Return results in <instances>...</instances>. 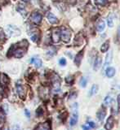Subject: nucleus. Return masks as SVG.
<instances>
[{"instance_id":"1","label":"nucleus","mask_w":120,"mask_h":130,"mask_svg":"<svg viewBox=\"0 0 120 130\" xmlns=\"http://www.w3.org/2000/svg\"><path fill=\"white\" fill-rule=\"evenodd\" d=\"M6 31L9 37H17L20 35V30L17 27L13 25H7L6 27Z\"/></svg>"},{"instance_id":"2","label":"nucleus","mask_w":120,"mask_h":130,"mask_svg":"<svg viewBox=\"0 0 120 130\" xmlns=\"http://www.w3.org/2000/svg\"><path fill=\"white\" fill-rule=\"evenodd\" d=\"M70 37H71V32L69 29V28L63 27L61 28V38L62 39V41L65 42H69Z\"/></svg>"},{"instance_id":"3","label":"nucleus","mask_w":120,"mask_h":130,"mask_svg":"<svg viewBox=\"0 0 120 130\" xmlns=\"http://www.w3.org/2000/svg\"><path fill=\"white\" fill-rule=\"evenodd\" d=\"M78 105L77 103H74V107H73V114L72 116L70 118L69 120V124L71 126H74L78 123Z\"/></svg>"},{"instance_id":"4","label":"nucleus","mask_w":120,"mask_h":130,"mask_svg":"<svg viewBox=\"0 0 120 130\" xmlns=\"http://www.w3.org/2000/svg\"><path fill=\"white\" fill-rule=\"evenodd\" d=\"M61 38V30L59 28H54L52 30V42H58L60 41Z\"/></svg>"},{"instance_id":"5","label":"nucleus","mask_w":120,"mask_h":130,"mask_svg":"<svg viewBox=\"0 0 120 130\" xmlns=\"http://www.w3.org/2000/svg\"><path fill=\"white\" fill-rule=\"evenodd\" d=\"M16 91H17V93H18V95L20 99H24L25 98H26V90H25V88L22 85H20V84L16 85Z\"/></svg>"},{"instance_id":"6","label":"nucleus","mask_w":120,"mask_h":130,"mask_svg":"<svg viewBox=\"0 0 120 130\" xmlns=\"http://www.w3.org/2000/svg\"><path fill=\"white\" fill-rule=\"evenodd\" d=\"M30 20L32 22L39 24L41 22V20H42V15H41L39 12H34V13H32L30 16Z\"/></svg>"},{"instance_id":"7","label":"nucleus","mask_w":120,"mask_h":130,"mask_svg":"<svg viewBox=\"0 0 120 130\" xmlns=\"http://www.w3.org/2000/svg\"><path fill=\"white\" fill-rule=\"evenodd\" d=\"M26 47H20V48H17L16 49V50L13 51V55L16 58H21V57L25 55V53H26Z\"/></svg>"},{"instance_id":"8","label":"nucleus","mask_w":120,"mask_h":130,"mask_svg":"<svg viewBox=\"0 0 120 130\" xmlns=\"http://www.w3.org/2000/svg\"><path fill=\"white\" fill-rule=\"evenodd\" d=\"M34 130H51V125L48 122L41 123L36 126Z\"/></svg>"},{"instance_id":"9","label":"nucleus","mask_w":120,"mask_h":130,"mask_svg":"<svg viewBox=\"0 0 120 130\" xmlns=\"http://www.w3.org/2000/svg\"><path fill=\"white\" fill-rule=\"evenodd\" d=\"M8 83H9V78H8V76L6 74H4V73L0 74V85L4 87Z\"/></svg>"},{"instance_id":"10","label":"nucleus","mask_w":120,"mask_h":130,"mask_svg":"<svg viewBox=\"0 0 120 130\" xmlns=\"http://www.w3.org/2000/svg\"><path fill=\"white\" fill-rule=\"evenodd\" d=\"M112 59H113V51H110L108 54L106 55L105 58V64H104V68H105L106 67H108L109 65L112 62Z\"/></svg>"},{"instance_id":"11","label":"nucleus","mask_w":120,"mask_h":130,"mask_svg":"<svg viewBox=\"0 0 120 130\" xmlns=\"http://www.w3.org/2000/svg\"><path fill=\"white\" fill-rule=\"evenodd\" d=\"M114 119L113 116L109 117V119L107 120V122L105 124V128L107 130H111L114 127Z\"/></svg>"},{"instance_id":"12","label":"nucleus","mask_w":120,"mask_h":130,"mask_svg":"<svg viewBox=\"0 0 120 130\" xmlns=\"http://www.w3.org/2000/svg\"><path fill=\"white\" fill-rule=\"evenodd\" d=\"M47 20H49V22L51 24H55L58 22V20H57V18L56 17V15L54 14H52V12H48L47 15Z\"/></svg>"},{"instance_id":"13","label":"nucleus","mask_w":120,"mask_h":130,"mask_svg":"<svg viewBox=\"0 0 120 130\" xmlns=\"http://www.w3.org/2000/svg\"><path fill=\"white\" fill-rule=\"evenodd\" d=\"M101 58L100 56H97L94 62V67H93L94 70L97 71L98 69L101 68Z\"/></svg>"},{"instance_id":"14","label":"nucleus","mask_w":120,"mask_h":130,"mask_svg":"<svg viewBox=\"0 0 120 130\" xmlns=\"http://www.w3.org/2000/svg\"><path fill=\"white\" fill-rule=\"evenodd\" d=\"M30 62H31V63H34V65H35L37 68H40L42 66V60H41L39 58L34 57V58L31 59Z\"/></svg>"},{"instance_id":"15","label":"nucleus","mask_w":120,"mask_h":130,"mask_svg":"<svg viewBox=\"0 0 120 130\" xmlns=\"http://www.w3.org/2000/svg\"><path fill=\"white\" fill-rule=\"evenodd\" d=\"M105 115H106V111L104 109H101L100 111L97 112V119L100 121H103L105 117Z\"/></svg>"},{"instance_id":"16","label":"nucleus","mask_w":120,"mask_h":130,"mask_svg":"<svg viewBox=\"0 0 120 130\" xmlns=\"http://www.w3.org/2000/svg\"><path fill=\"white\" fill-rule=\"evenodd\" d=\"M61 88V83L59 80H55L52 83V89L54 92H58Z\"/></svg>"},{"instance_id":"17","label":"nucleus","mask_w":120,"mask_h":130,"mask_svg":"<svg viewBox=\"0 0 120 130\" xmlns=\"http://www.w3.org/2000/svg\"><path fill=\"white\" fill-rule=\"evenodd\" d=\"M97 30L99 32L104 31L105 28V23L104 20H100V21H99L98 24H97Z\"/></svg>"},{"instance_id":"18","label":"nucleus","mask_w":120,"mask_h":130,"mask_svg":"<svg viewBox=\"0 0 120 130\" xmlns=\"http://www.w3.org/2000/svg\"><path fill=\"white\" fill-rule=\"evenodd\" d=\"M105 73H106V76H108V77H112L115 74V69L114 68L110 67V68H108L106 69Z\"/></svg>"},{"instance_id":"19","label":"nucleus","mask_w":120,"mask_h":130,"mask_svg":"<svg viewBox=\"0 0 120 130\" xmlns=\"http://www.w3.org/2000/svg\"><path fill=\"white\" fill-rule=\"evenodd\" d=\"M82 55H83L82 51H80V53H78V54L75 57V60H74V63H76L77 66H79V65H80L81 60H82Z\"/></svg>"},{"instance_id":"20","label":"nucleus","mask_w":120,"mask_h":130,"mask_svg":"<svg viewBox=\"0 0 120 130\" xmlns=\"http://www.w3.org/2000/svg\"><path fill=\"white\" fill-rule=\"evenodd\" d=\"M109 47H110V42L109 41H106V42H105L104 43H103L102 46H101V51L102 53L106 52L109 50Z\"/></svg>"},{"instance_id":"21","label":"nucleus","mask_w":120,"mask_h":130,"mask_svg":"<svg viewBox=\"0 0 120 130\" xmlns=\"http://www.w3.org/2000/svg\"><path fill=\"white\" fill-rule=\"evenodd\" d=\"M112 101H113L112 98H111L110 96H107L105 99V100H104L103 105H104L105 107H109V106H110V104L112 103Z\"/></svg>"},{"instance_id":"22","label":"nucleus","mask_w":120,"mask_h":130,"mask_svg":"<svg viewBox=\"0 0 120 130\" xmlns=\"http://www.w3.org/2000/svg\"><path fill=\"white\" fill-rule=\"evenodd\" d=\"M79 84L81 85V87L85 88L87 86V84H88V79H87L86 77H82L79 81Z\"/></svg>"},{"instance_id":"23","label":"nucleus","mask_w":120,"mask_h":130,"mask_svg":"<svg viewBox=\"0 0 120 130\" xmlns=\"http://www.w3.org/2000/svg\"><path fill=\"white\" fill-rule=\"evenodd\" d=\"M94 2L97 6H105L107 3V0H94Z\"/></svg>"},{"instance_id":"24","label":"nucleus","mask_w":120,"mask_h":130,"mask_svg":"<svg viewBox=\"0 0 120 130\" xmlns=\"http://www.w3.org/2000/svg\"><path fill=\"white\" fill-rule=\"evenodd\" d=\"M98 91V85H94L92 87V89H91V93H90V94L91 95H94V94H96V93H97Z\"/></svg>"},{"instance_id":"25","label":"nucleus","mask_w":120,"mask_h":130,"mask_svg":"<svg viewBox=\"0 0 120 130\" xmlns=\"http://www.w3.org/2000/svg\"><path fill=\"white\" fill-rule=\"evenodd\" d=\"M107 23H108V25L112 28L114 26V20H113V16L110 15L108 18H107Z\"/></svg>"},{"instance_id":"26","label":"nucleus","mask_w":120,"mask_h":130,"mask_svg":"<svg viewBox=\"0 0 120 130\" xmlns=\"http://www.w3.org/2000/svg\"><path fill=\"white\" fill-rule=\"evenodd\" d=\"M36 113H37V116H42L43 114V109L41 108V107H39V108L38 110H37Z\"/></svg>"},{"instance_id":"27","label":"nucleus","mask_w":120,"mask_h":130,"mask_svg":"<svg viewBox=\"0 0 120 130\" xmlns=\"http://www.w3.org/2000/svg\"><path fill=\"white\" fill-rule=\"evenodd\" d=\"M4 38H5V34H4V32H3L2 28H0V41L3 40Z\"/></svg>"},{"instance_id":"28","label":"nucleus","mask_w":120,"mask_h":130,"mask_svg":"<svg viewBox=\"0 0 120 130\" xmlns=\"http://www.w3.org/2000/svg\"><path fill=\"white\" fill-rule=\"evenodd\" d=\"M59 63L61 65V66H65V65L66 64V60H65V59L61 58V59H60V61H59Z\"/></svg>"},{"instance_id":"29","label":"nucleus","mask_w":120,"mask_h":130,"mask_svg":"<svg viewBox=\"0 0 120 130\" xmlns=\"http://www.w3.org/2000/svg\"><path fill=\"white\" fill-rule=\"evenodd\" d=\"M4 120H5V117H4V115L2 113V112H0V124H3Z\"/></svg>"},{"instance_id":"30","label":"nucleus","mask_w":120,"mask_h":130,"mask_svg":"<svg viewBox=\"0 0 120 130\" xmlns=\"http://www.w3.org/2000/svg\"><path fill=\"white\" fill-rule=\"evenodd\" d=\"M65 80H66V82H67V83H72V81L74 80V79H73L72 76H68L67 78L65 79Z\"/></svg>"},{"instance_id":"31","label":"nucleus","mask_w":120,"mask_h":130,"mask_svg":"<svg viewBox=\"0 0 120 130\" xmlns=\"http://www.w3.org/2000/svg\"><path fill=\"white\" fill-rule=\"evenodd\" d=\"M25 113H26V116L28 118H30V112L29 111V110H26V111H25Z\"/></svg>"},{"instance_id":"32","label":"nucleus","mask_w":120,"mask_h":130,"mask_svg":"<svg viewBox=\"0 0 120 130\" xmlns=\"http://www.w3.org/2000/svg\"><path fill=\"white\" fill-rule=\"evenodd\" d=\"M88 125L90 126L91 128H95V127H96V124H95V123H93V122H89Z\"/></svg>"},{"instance_id":"33","label":"nucleus","mask_w":120,"mask_h":130,"mask_svg":"<svg viewBox=\"0 0 120 130\" xmlns=\"http://www.w3.org/2000/svg\"><path fill=\"white\" fill-rule=\"evenodd\" d=\"M82 128H83L84 130H89L91 128V127H90L89 125H88V126H87V125H83V126H82Z\"/></svg>"},{"instance_id":"34","label":"nucleus","mask_w":120,"mask_h":130,"mask_svg":"<svg viewBox=\"0 0 120 130\" xmlns=\"http://www.w3.org/2000/svg\"><path fill=\"white\" fill-rule=\"evenodd\" d=\"M118 104H119V106H120V94H119L118 97Z\"/></svg>"},{"instance_id":"35","label":"nucleus","mask_w":120,"mask_h":130,"mask_svg":"<svg viewBox=\"0 0 120 130\" xmlns=\"http://www.w3.org/2000/svg\"><path fill=\"white\" fill-rule=\"evenodd\" d=\"M2 130H9V128H8V127H4Z\"/></svg>"},{"instance_id":"36","label":"nucleus","mask_w":120,"mask_h":130,"mask_svg":"<svg viewBox=\"0 0 120 130\" xmlns=\"http://www.w3.org/2000/svg\"><path fill=\"white\" fill-rule=\"evenodd\" d=\"M118 36H119V38H120V27L118 28Z\"/></svg>"},{"instance_id":"37","label":"nucleus","mask_w":120,"mask_h":130,"mask_svg":"<svg viewBox=\"0 0 120 130\" xmlns=\"http://www.w3.org/2000/svg\"><path fill=\"white\" fill-rule=\"evenodd\" d=\"M23 1H24V2H26V1H27V0H23Z\"/></svg>"}]
</instances>
